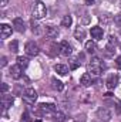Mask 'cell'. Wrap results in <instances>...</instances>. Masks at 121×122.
Here are the masks:
<instances>
[{"label": "cell", "instance_id": "1", "mask_svg": "<svg viewBox=\"0 0 121 122\" xmlns=\"http://www.w3.org/2000/svg\"><path fill=\"white\" fill-rule=\"evenodd\" d=\"M47 16V9H46V4L43 1H36L34 3V7H33V17L40 20L43 17Z\"/></svg>", "mask_w": 121, "mask_h": 122}, {"label": "cell", "instance_id": "2", "mask_svg": "<svg viewBox=\"0 0 121 122\" xmlns=\"http://www.w3.org/2000/svg\"><path fill=\"white\" fill-rule=\"evenodd\" d=\"M88 70H90L94 75H100L101 71L104 70V65L101 64V60H100L98 57H94V58L91 60L90 65H88Z\"/></svg>", "mask_w": 121, "mask_h": 122}, {"label": "cell", "instance_id": "3", "mask_svg": "<svg viewBox=\"0 0 121 122\" xmlns=\"http://www.w3.org/2000/svg\"><path fill=\"white\" fill-rule=\"evenodd\" d=\"M24 51H26L27 56L36 57V56L40 53V48H38V46H37L34 41H29V43H26V46H24Z\"/></svg>", "mask_w": 121, "mask_h": 122}, {"label": "cell", "instance_id": "4", "mask_svg": "<svg viewBox=\"0 0 121 122\" xmlns=\"http://www.w3.org/2000/svg\"><path fill=\"white\" fill-rule=\"evenodd\" d=\"M23 99H24L26 104H34V101L37 99V92L33 88H27L23 94Z\"/></svg>", "mask_w": 121, "mask_h": 122}, {"label": "cell", "instance_id": "5", "mask_svg": "<svg viewBox=\"0 0 121 122\" xmlns=\"http://www.w3.org/2000/svg\"><path fill=\"white\" fill-rule=\"evenodd\" d=\"M97 117L100 118V121L108 122L111 119V111L107 109V108H100V109L97 111Z\"/></svg>", "mask_w": 121, "mask_h": 122}, {"label": "cell", "instance_id": "6", "mask_svg": "<svg viewBox=\"0 0 121 122\" xmlns=\"http://www.w3.org/2000/svg\"><path fill=\"white\" fill-rule=\"evenodd\" d=\"M22 75H23V68H22L19 64H16V65H13V67L10 68V77H11V78L20 80Z\"/></svg>", "mask_w": 121, "mask_h": 122}, {"label": "cell", "instance_id": "7", "mask_svg": "<svg viewBox=\"0 0 121 122\" xmlns=\"http://www.w3.org/2000/svg\"><path fill=\"white\" fill-rule=\"evenodd\" d=\"M38 109H40V112L41 114H54L56 112V105L54 104H40L38 105Z\"/></svg>", "mask_w": 121, "mask_h": 122}, {"label": "cell", "instance_id": "8", "mask_svg": "<svg viewBox=\"0 0 121 122\" xmlns=\"http://www.w3.org/2000/svg\"><path fill=\"white\" fill-rule=\"evenodd\" d=\"M13 27H14V30L19 31V33H24L26 31V24H24L22 17H16L13 20Z\"/></svg>", "mask_w": 121, "mask_h": 122}, {"label": "cell", "instance_id": "9", "mask_svg": "<svg viewBox=\"0 0 121 122\" xmlns=\"http://www.w3.org/2000/svg\"><path fill=\"white\" fill-rule=\"evenodd\" d=\"M90 34L91 37L95 40V41H98V40H103V36H104V31L101 27H98V26H95V27H91L90 30Z\"/></svg>", "mask_w": 121, "mask_h": 122}, {"label": "cell", "instance_id": "10", "mask_svg": "<svg viewBox=\"0 0 121 122\" xmlns=\"http://www.w3.org/2000/svg\"><path fill=\"white\" fill-rule=\"evenodd\" d=\"M117 84H118V75H110L108 80L105 81V85L108 90H114L117 87Z\"/></svg>", "mask_w": 121, "mask_h": 122}, {"label": "cell", "instance_id": "11", "mask_svg": "<svg viewBox=\"0 0 121 122\" xmlns=\"http://www.w3.org/2000/svg\"><path fill=\"white\" fill-rule=\"evenodd\" d=\"M60 53L63 56H70L71 54V46L68 41H61L60 43Z\"/></svg>", "mask_w": 121, "mask_h": 122}, {"label": "cell", "instance_id": "12", "mask_svg": "<svg viewBox=\"0 0 121 122\" xmlns=\"http://www.w3.org/2000/svg\"><path fill=\"white\" fill-rule=\"evenodd\" d=\"M0 30H1V38L4 40V38H7V37H10L11 36V26H9V24H1V27H0Z\"/></svg>", "mask_w": 121, "mask_h": 122}, {"label": "cell", "instance_id": "13", "mask_svg": "<svg viewBox=\"0 0 121 122\" xmlns=\"http://www.w3.org/2000/svg\"><path fill=\"white\" fill-rule=\"evenodd\" d=\"M13 102H14L13 97H7V95L3 94V97H1V105H3L4 109H6V108H10V107L13 105Z\"/></svg>", "mask_w": 121, "mask_h": 122}, {"label": "cell", "instance_id": "14", "mask_svg": "<svg viewBox=\"0 0 121 122\" xmlns=\"http://www.w3.org/2000/svg\"><path fill=\"white\" fill-rule=\"evenodd\" d=\"M46 36H47L49 38H56V37L59 36V30H57V27H53V26L46 27Z\"/></svg>", "mask_w": 121, "mask_h": 122}, {"label": "cell", "instance_id": "15", "mask_svg": "<svg viewBox=\"0 0 121 122\" xmlns=\"http://www.w3.org/2000/svg\"><path fill=\"white\" fill-rule=\"evenodd\" d=\"M80 84L83 85V87H90L91 85V75L88 72H84L83 75H81V78H80Z\"/></svg>", "mask_w": 121, "mask_h": 122}, {"label": "cell", "instance_id": "16", "mask_svg": "<svg viewBox=\"0 0 121 122\" xmlns=\"http://www.w3.org/2000/svg\"><path fill=\"white\" fill-rule=\"evenodd\" d=\"M54 71L59 74V75H66L68 72V67L64 65V64H56L54 65Z\"/></svg>", "mask_w": 121, "mask_h": 122}, {"label": "cell", "instance_id": "17", "mask_svg": "<svg viewBox=\"0 0 121 122\" xmlns=\"http://www.w3.org/2000/svg\"><path fill=\"white\" fill-rule=\"evenodd\" d=\"M74 37H76V40H78V41H83L84 40V37H86V30L83 29V27H77L76 31H74Z\"/></svg>", "mask_w": 121, "mask_h": 122}, {"label": "cell", "instance_id": "18", "mask_svg": "<svg viewBox=\"0 0 121 122\" xmlns=\"http://www.w3.org/2000/svg\"><path fill=\"white\" fill-rule=\"evenodd\" d=\"M51 87L56 90V91H63V88H64V85H63V82L59 81L57 78H51Z\"/></svg>", "mask_w": 121, "mask_h": 122}, {"label": "cell", "instance_id": "19", "mask_svg": "<svg viewBox=\"0 0 121 122\" xmlns=\"http://www.w3.org/2000/svg\"><path fill=\"white\" fill-rule=\"evenodd\" d=\"M51 119H53L54 122H64V121H66V115H64L63 112H59V111H56V112L53 114Z\"/></svg>", "mask_w": 121, "mask_h": 122}, {"label": "cell", "instance_id": "20", "mask_svg": "<svg viewBox=\"0 0 121 122\" xmlns=\"http://www.w3.org/2000/svg\"><path fill=\"white\" fill-rule=\"evenodd\" d=\"M86 50H87V53H95V50H97V44H95V41H87L86 43Z\"/></svg>", "mask_w": 121, "mask_h": 122}, {"label": "cell", "instance_id": "21", "mask_svg": "<svg viewBox=\"0 0 121 122\" xmlns=\"http://www.w3.org/2000/svg\"><path fill=\"white\" fill-rule=\"evenodd\" d=\"M17 64L22 67V68H26L29 65V58L27 57H23V56H19L17 57Z\"/></svg>", "mask_w": 121, "mask_h": 122}, {"label": "cell", "instance_id": "22", "mask_svg": "<svg viewBox=\"0 0 121 122\" xmlns=\"http://www.w3.org/2000/svg\"><path fill=\"white\" fill-rule=\"evenodd\" d=\"M71 23H73V19H71V16H68V14L64 16L63 20H61V26H63V27H70Z\"/></svg>", "mask_w": 121, "mask_h": 122}, {"label": "cell", "instance_id": "23", "mask_svg": "<svg viewBox=\"0 0 121 122\" xmlns=\"http://www.w3.org/2000/svg\"><path fill=\"white\" fill-rule=\"evenodd\" d=\"M9 48H10L11 53H17V50H19V43H17L16 40H13V41L9 44Z\"/></svg>", "mask_w": 121, "mask_h": 122}, {"label": "cell", "instance_id": "24", "mask_svg": "<svg viewBox=\"0 0 121 122\" xmlns=\"http://www.w3.org/2000/svg\"><path fill=\"white\" fill-rule=\"evenodd\" d=\"M78 67H80V61H77L76 58H71L70 60V68L71 70H77Z\"/></svg>", "mask_w": 121, "mask_h": 122}, {"label": "cell", "instance_id": "25", "mask_svg": "<svg viewBox=\"0 0 121 122\" xmlns=\"http://www.w3.org/2000/svg\"><path fill=\"white\" fill-rule=\"evenodd\" d=\"M114 51H116V50H114V47H111V46H107L104 53H105V56H107V57H111V56H114Z\"/></svg>", "mask_w": 121, "mask_h": 122}, {"label": "cell", "instance_id": "26", "mask_svg": "<svg viewBox=\"0 0 121 122\" xmlns=\"http://www.w3.org/2000/svg\"><path fill=\"white\" fill-rule=\"evenodd\" d=\"M116 44H117V37H116V36H110V37H108V46L116 47Z\"/></svg>", "mask_w": 121, "mask_h": 122}, {"label": "cell", "instance_id": "27", "mask_svg": "<svg viewBox=\"0 0 121 122\" xmlns=\"http://www.w3.org/2000/svg\"><path fill=\"white\" fill-rule=\"evenodd\" d=\"M38 27H40V26H37L34 21H31V31H33L34 34H40V30H38Z\"/></svg>", "mask_w": 121, "mask_h": 122}, {"label": "cell", "instance_id": "28", "mask_svg": "<svg viewBox=\"0 0 121 122\" xmlns=\"http://www.w3.org/2000/svg\"><path fill=\"white\" fill-rule=\"evenodd\" d=\"M114 23L117 24V27H118V29H121V14L114 16Z\"/></svg>", "mask_w": 121, "mask_h": 122}, {"label": "cell", "instance_id": "29", "mask_svg": "<svg viewBox=\"0 0 121 122\" xmlns=\"http://www.w3.org/2000/svg\"><path fill=\"white\" fill-rule=\"evenodd\" d=\"M116 65H117V68H120L121 70V56L120 57H117V60H116Z\"/></svg>", "mask_w": 121, "mask_h": 122}, {"label": "cell", "instance_id": "30", "mask_svg": "<svg viewBox=\"0 0 121 122\" xmlns=\"http://www.w3.org/2000/svg\"><path fill=\"white\" fill-rule=\"evenodd\" d=\"M7 90H9V85H7V84H4V82H3V84H1V92H3V94H4V92L7 91Z\"/></svg>", "mask_w": 121, "mask_h": 122}, {"label": "cell", "instance_id": "31", "mask_svg": "<svg viewBox=\"0 0 121 122\" xmlns=\"http://www.w3.org/2000/svg\"><path fill=\"white\" fill-rule=\"evenodd\" d=\"M23 118H24V121L26 122L30 121V115H29V112H24V114H23Z\"/></svg>", "mask_w": 121, "mask_h": 122}, {"label": "cell", "instance_id": "32", "mask_svg": "<svg viewBox=\"0 0 121 122\" xmlns=\"http://www.w3.org/2000/svg\"><path fill=\"white\" fill-rule=\"evenodd\" d=\"M6 64H7V58H6V57H1V64H0V65H1V67H4Z\"/></svg>", "mask_w": 121, "mask_h": 122}, {"label": "cell", "instance_id": "33", "mask_svg": "<svg viewBox=\"0 0 121 122\" xmlns=\"http://www.w3.org/2000/svg\"><path fill=\"white\" fill-rule=\"evenodd\" d=\"M7 1H9V0H0V6H1V7H6V6H7Z\"/></svg>", "mask_w": 121, "mask_h": 122}, {"label": "cell", "instance_id": "34", "mask_svg": "<svg viewBox=\"0 0 121 122\" xmlns=\"http://www.w3.org/2000/svg\"><path fill=\"white\" fill-rule=\"evenodd\" d=\"M84 1H86L87 4H93V3H94V0H84Z\"/></svg>", "mask_w": 121, "mask_h": 122}, {"label": "cell", "instance_id": "35", "mask_svg": "<svg viewBox=\"0 0 121 122\" xmlns=\"http://www.w3.org/2000/svg\"><path fill=\"white\" fill-rule=\"evenodd\" d=\"M34 122H41V121H40V119H37V121H34Z\"/></svg>", "mask_w": 121, "mask_h": 122}, {"label": "cell", "instance_id": "36", "mask_svg": "<svg viewBox=\"0 0 121 122\" xmlns=\"http://www.w3.org/2000/svg\"><path fill=\"white\" fill-rule=\"evenodd\" d=\"M120 48H121V44H120Z\"/></svg>", "mask_w": 121, "mask_h": 122}, {"label": "cell", "instance_id": "37", "mask_svg": "<svg viewBox=\"0 0 121 122\" xmlns=\"http://www.w3.org/2000/svg\"><path fill=\"white\" fill-rule=\"evenodd\" d=\"M93 122H97V121H93Z\"/></svg>", "mask_w": 121, "mask_h": 122}]
</instances>
